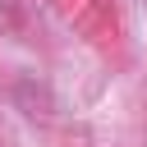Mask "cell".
I'll use <instances>...</instances> for the list:
<instances>
[]
</instances>
